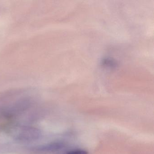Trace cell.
Wrapping results in <instances>:
<instances>
[{
  "label": "cell",
  "mask_w": 154,
  "mask_h": 154,
  "mask_svg": "<svg viewBox=\"0 0 154 154\" xmlns=\"http://www.w3.org/2000/svg\"><path fill=\"white\" fill-rule=\"evenodd\" d=\"M64 145L61 142H55L51 143L47 146H45L43 147V149L48 151H56L62 149Z\"/></svg>",
  "instance_id": "6da1fadb"
},
{
  "label": "cell",
  "mask_w": 154,
  "mask_h": 154,
  "mask_svg": "<svg viewBox=\"0 0 154 154\" xmlns=\"http://www.w3.org/2000/svg\"><path fill=\"white\" fill-rule=\"evenodd\" d=\"M65 154H88V152L85 149H77L70 150Z\"/></svg>",
  "instance_id": "7a4b0ae2"
}]
</instances>
